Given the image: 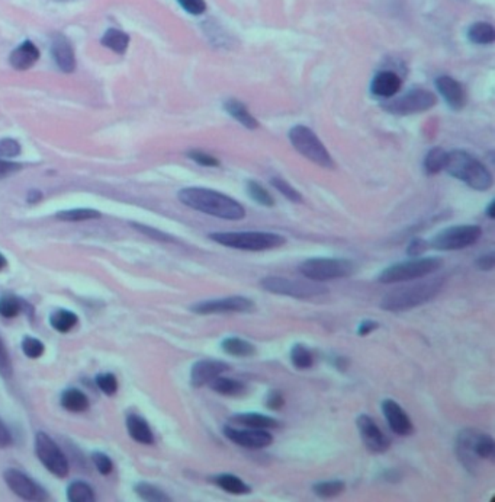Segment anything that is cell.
<instances>
[{"mask_svg": "<svg viewBox=\"0 0 495 502\" xmlns=\"http://www.w3.org/2000/svg\"><path fill=\"white\" fill-rule=\"evenodd\" d=\"M468 40L478 45H488L495 41V29L488 22H475L468 29Z\"/></svg>", "mask_w": 495, "mask_h": 502, "instance_id": "f1b7e54d", "label": "cell"}, {"mask_svg": "<svg viewBox=\"0 0 495 502\" xmlns=\"http://www.w3.org/2000/svg\"><path fill=\"white\" fill-rule=\"evenodd\" d=\"M448 162V152L443 148H433L424 157V172L427 175H437L444 171Z\"/></svg>", "mask_w": 495, "mask_h": 502, "instance_id": "f546056e", "label": "cell"}, {"mask_svg": "<svg viewBox=\"0 0 495 502\" xmlns=\"http://www.w3.org/2000/svg\"><path fill=\"white\" fill-rule=\"evenodd\" d=\"M35 453L40 462L45 466L47 471L57 478H65L69 475V462L63 455V451L54 443L51 437L40 431L35 435Z\"/></svg>", "mask_w": 495, "mask_h": 502, "instance_id": "7c38bea8", "label": "cell"}, {"mask_svg": "<svg viewBox=\"0 0 495 502\" xmlns=\"http://www.w3.org/2000/svg\"><path fill=\"white\" fill-rule=\"evenodd\" d=\"M67 498L72 502H89L95 499V494L88 483L73 482L67 489Z\"/></svg>", "mask_w": 495, "mask_h": 502, "instance_id": "74e56055", "label": "cell"}, {"mask_svg": "<svg viewBox=\"0 0 495 502\" xmlns=\"http://www.w3.org/2000/svg\"><path fill=\"white\" fill-rule=\"evenodd\" d=\"M339 370H341V371H344L346 368H348V366H349V363H348V360H346V359H343V357H337L336 360H334V363H333Z\"/></svg>", "mask_w": 495, "mask_h": 502, "instance_id": "680465c9", "label": "cell"}, {"mask_svg": "<svg viewBox=\"0 0 495 502\" xmlns=\"http://www.w3.org/2000/svg\"><path fill=\"white\" fill-rule=\"evenodd\" d=\"M229 370V366L220 360H201L193 364L190 370V383L195 387L211 384L217 377Z\"/></svg>", "mask_w": 495, "mask_h": 502, "instance_id": "e0dca14e", "label": "cell"}, {"mask_svg": "<svg viewBox=\"0 0 495 502\" xmlns=\"http://www.w3.org/2000/svg\"><path fill=\"white\" fill-rule=\"evenodd\" d=\"M441 265H443L441 258L437 256L412 258L409 261L398 262L385 268L381 274H379L378 281L382 284H393V283L420 280L439 271Z\"/></svg>", "mask_w": 495, "mask_h": 502, "instance_id": "5b68a950", "label": "cell"}, {"mask_svg": "<svg viewBox=\"0 0 495 502\" xmlns=\"http://www.w3.org/2000/svg\"><path fill=\"white\" fill-rule=\"evenodd\" d=\"M136 494L144 499V501H153V502H163V501H170V496L164 494L157 487H153L150 483H137L136 485Z\"/></svg>", "mask_w": 495, "mask_h": 502, "instance_id": "f35d334b", "label": "cell"}, {"mask_svg": "<svg viewBox=\"0 0 495 502\" xmlns=\"http://www.w3.org/2000/svg\"><path fill=\"white\" fill-rule=\"evenodd\" d=\"M77 316L69 311H57L49 317V325H51L57 332L67 334L77 325Z\"/></svg>", "mask_w": 495, "mask_h": 502, "instance_id": "d6a6232c", "label": "cell"}, {"mask_svg": "<svg viewBox=\"0 0 495 502\" xmlns=\"http://www.w3.org/2000/svg\"><path fill=\"white\" fill-rule=\"evenodd\" d=\"M428 249V242L421 239V237H416L412 239L408 246H407V255L411 258H419L421 256L425 251Z\"/></svg>", "mask_w": 495, "mask_h": 502, "instance_id": "681fc988", "label": "cell"}, {"mask_svg": "<svg viewBox=\"0 0 495 502\" xmlns=\"http://www.w3.org/2000/svg\"><path fill=\"white\" fill-rule=\"evenodd\" d=\"M270 184H272V187H273L276 191H279L280 194H282V196H284L286 200H289V201H292V203H302L301 192H300L298 189H295L288 181L282 180V178H279V176L272 178Z\"/></svg>", "mask_w": 495, "mask_h": 502, "instance_id": "ab89813d", "label": "cell"}, {"mask_svg": "<svg viewBox=\"0 0 495 502\" xmlns=\"http://www.w3.org/2000/svg\"><path fill=\"white\" fill-rule=\"evenodd\" d=\"M213 483L217 485L218 488H221L222 491L228 492V494H233V495H247L252 492V488L247 485L243 479H240L238 476L236 475H231V473H221V475H217L213 476L211 479Z\"/></svg>", "mask_w": 495, "mask_h": 502, "instance_id": "484cf974", "label": "cell"}, {"mask_svg": "<svg viewBox=\"0 0 495 502\" xmlns=\"http://www.w3.org/2000/svg\"><path fill=\"white\" fill-rule=\"evenodd\" d=\"M224 435L234 444L250 450L266 448L273 443V435L268 430H253V428L238 430L231 425H227L224 427Z\"/></svg>", "mask_w": 495, "mask_h": 502, "instance_id": "9a60e30c", "label": "cell"}, {"mask_svg": "<svg viewBox=\"0 0 495 502\" xmlns=\"http://www.w3.org/2000/svg\"><path fill=\"white\" fill-rule=\"evenodd\" d=\"M6 265H8L6 258H5L2 253H0V271L5 269V268H6Z\"/></svg>", "mask_w": 495, "mask_h": 502, "instance_id": "94428289", "label": "cell"}, {"mask_svg": "<svg viewBox=\"0 0 495 502\" xmlns=\"http://www.w3.org/2000/svg\"><path fill=\"white\" fill-rule=\"evenodd\" d=\"M179 201L204 214L237 221L245 217V208L233 197L216 189L189 187L179 191Z\"/></svg>", "mask_w": 495, "mask_h": 502, "instance_id": "6da1fadb", "label": "cell"}, {"mask_svg": "<svg viewBox=\"0 0 495 502\" xmlns=\"http://www.w3.org/2000/svg\"><path fill=\"white\" fill-rule=\"evenodd\" d=\"M188 157L192 159L193 162H196L197 165L201 166H206V168H217L220 166V162L217 157H213L202 150H189L188 152Z\"/></svg>", "mask_w": 495, "mask_h": 502, "instance_id": "ee69618b", "label": "cell"}, {"mask_svg": "<svg viewBox=\"0 0 495 502\" xmlns=\"http://www.w3.org/2000/svg\"><path fill=\"white\" fill-rule=\"evenodd\" d=\"M444 285V279H428L393 288L382 297L381 309L385 312H405L433 300Z\"/></svg>", "mask_w": 495, "mask_h": 502, "instance_id": "7a4b0ae2", "label": "cell"}, {"mask_svg": "<svg viewBox=\"0 0 495 502\" xmlns=\"http://www.w3.org/2000/svg\"><path fill=\"white\" fill-rule=\"evenodd\" d=\"M102 44L111 48L113 53L124 54L129 44V37L120 29H108L102 37Z\"/></svg>", "mask_w": 495, "mask_h": 502, "instance_id": "1f68e13d", "label": "cell"}, {"mask_svg": "<svg viewBox=\"0 0 495 502\" xmlns=\"http://www.w3.org/2000/svg\"><path fill=\"white\" fill-rule=\"evenodd\" d=\"M133 226H134V228H136L138 232L144 233L145 236L152 237V239H154V240H159V242H175V239H173L170 235L164 233V232H161V230H157V229H153V228H150V226L138 224V223H133Z\"/></svg>", "mask_w": 495, "mask_h": 502, "instance_id": "f6af8a7d", "label": "cell"}, {"mask_svg": "<svg viewBox=\"0 0 495 502\" xmlns=\"http://www.w3.org/2000/svg\"><path fill=\"white\" fill-rule=\"evenodd\" d=\"M61 407L70 412H83L89 408V400L83 392L79 389H67L61 395Z\"/></svg>", "mask_w": 495, "mask_h": 502, "instance_id": "83f0119b", "label": "cell"}, {"mask_svg": "<svg viewBox=\"0 0 495 502\" xmlns=\"http://www.w3.org/2000/svg\"><path fill=\"white\" fill-rule=\"evenodd\" d=\"M209 239L225 248L249 252L270 251L286 244L282 235L272 232H216L209 235Z\"/></svg>", "mask_w": 495, "mask_h": 502, "instance_id": "277c9868", "label": "cell"}, {"mask_svg": "<svg viewBox=\"0 0 495 502\" xmlns=\"http://www.w3.org/2000/svg\"><path fill=\"white\" fill-rule=\"evenodd\" d=\"M179 5L190 15H202L206 10L205 0H177Z\"/></svg>", "mask_w": 495, "mask_h": 502, "instance_id": "c3c4849f", "label": "cell"}, {"mask_svg": "<svg viewBox=\"0 0 495 502\" xmlns=\"http://www.w3.org/2000/svg\"><path fill=\"white\" fill-rule=\"evenodd\" d=\"M482 236V229L475 224L452 226V228L439 232L428 246L437 251H460L475 245Z\"/></svg>", "mask_w": 495, "mask_h": 502, "instance_id": "30bf717a", "label": "cell"}, {"mask_svg": "<svg viewBox=\"0 0 495 502\" xmlns=\"http://www.w3.org/2000/svg\"><path fill=\"white\" fill-rule=\"evenodd\" d=\"M51 54L60 70L72 73L76 69V57L70 41L61 34H56L51 41Z\"/></svg>", "mask_w": 495, "mask_h": 502, "instance_id": "44dd1931", "label": "cell"}, {"mask_svg": "<svg viewBox=\"0 0 495 502\" xmlns=\"http://www.w3.org/2000/svg\"><path fill=\"white\" fill-rule=\"evenodd\" d=\"M237 425H243L245 428H253V430H276L280 428V423L277 419L256 414V412H247V414H237L229 418Z\"/></svg>", "mask_w": 495, "mask_h": 502, "instance_id": "603a6c76", "label": "cell"}, {"mask_svg": "<svg viewBox=\"0 0 495 502\" xmlns=\"http://www.w3.org/2000/svg\"><path fill=\"white\" fill-rule=\"evenodd\" d=\"M0 376L5 379L12 376V361L2 339H0Z\"/></svg>", "mask_w": 495, "mask_h": 502, "instance_id": "7dc6e473", "label": "cell"}, {"mask_svg": "<svg viewBox=\"0 0 495 502\" xmlns=\"http://www.w3.org/2000/svg\"><path fill=\"white\" fill-rule=\"evenodd\" d=\"M437 104V96L428 89L414 88L405 92L400 98L391 100L382 108L393 116H412L430 111Z\"/></svg>", "mask_w": 495, "mask_h": 502, "instance_id": "8fae6325", "label": "cell"}, {"mask_svg": "<svg viewBox=\"0 0 495 502\" xmlns=\"http://www.w3.org/2000/svg\"><path fill=\"white\" fill-rule=\"evenodd\" d=\"M285 405V398L282 395V392L280 391H272L269 395H268V399H266V407L272 411H279L282 409Z\"/></svg>", "mask_w": 495, "mask_h": 502, "instance_id": "816d5d0a", "label": "cell"}, {"mask_svg": "<svg viewBox=\"0 0 495 502\" xmlns=\"http://www.w3.org/2000/svg\"><path fill=\"white\" fill-rule=\"evenodd\" d=\"M21 153V144L15 139L0 140V157H16Z\"/></svg>", "mask_w": 495, "mask_h": 502, "instance_id": "bcb514c9", "label": "cell"}, {"mask_svg": "<svg viewBox=\"0 0 495 502\" xmlns=\"http://www.w3.org/2000/svg\"><path fill=\"white\" fill-rule=\"evenodd\" d=\"M40 58V50L37 45L31 41L22 42L19 47H16L10 53L9 61L16 70H26L34 66Z\"/></svg>", "mask_w": 495, "mask_h": 502, "instance_id": "7402d4cb", "label": "cell"}, {"mask_svg": "<svg viewBox=\"0 0 495 502\" xmlns=\"http://www.w3.org/2000/svg\"><path fill=\"white\" fill-rule=\"evenodd\" d=\"M289 140L295 150L321 168H334V160L324 143L307 125H293L289 130Z\"/></svg>", "mask_w": 495, "mask_h": 502, "instance_id": "52a82bcc", "label": "cell"}, {"mask_svg": "<svg viewBox=\"0 0 495 502\" xmlns=\"http://www.w3.org/2000/svg\"><path fill=\"white\" fill-rule=\"evenodd\" d=\"M211 389L222 396H241L245 392V384L229 377H217L211 383Z\"/></svg>", "mask_w": 495, "mask_h": 502, "instance_id": "4dcf8cb0", "label": "cell"}, {"mask_svg": "<svg viewBox=\"0 0 495 502\" xmlns=\"http://www.w3.org/2000/svg\"><path fill=\"white\" fill-rule=\"evenodd\" d=\"M291 363L298 370L311 368L314 366V354H312V351L308 347L302 344H296L291 350Z\"/></svg>", "mask_w": 495, "mask_h": 502, "instance_id": "e575fe53", "label": "cell"}, {"mask_svg": "<svg viewBox=\"0 0 495 502\" xmlns=\"http://www.w3.org/2000/svg\"><path fill=\"white\" fill-rule=\"evenodd\" d=\"M22 169V165L18 164V162H9V160H2V157H0V180H3V178L18 172Z\"/></svg>", "mask_w": 495, "mask_h": 502, "instance_id": "f5cc1de1", "label": "cell"}, {"mask_svg": "<svg viewBox=\"0 0 495 502\" xmlns=\"http://www.w3.org/2000/svg\"><path fill=\"white\" fill-rule=\"evenodd\" d=\"M436 88L439 93L443 96V100L446 101V104L452 109L459 111L465 107L466 104L465 89L456 79L451 76H439L436 79Z\"/></svg>", "mask_w": 495, "mask_h": 502, "instance_id": "d6986e66", "label": "cell"}, {"mask_svg": "<svg viewBox=\"0 0 495 502\" xmlns=\"http://www.w3.org/2000/svg\"><path fill=\"white\" fill-rule=\"evenodd\" d=\"M93 463H95L97 471L101 472L102 475H109L112 472V469H113L112 460L106 455H104V453H95V455H93Z\"/></svg>", "mask_w": 495, "mask_h": 502, "instance_id": "f907efd6", "label": "cell"}, {"mask_svg": "<svg viewBox=\"0 0 495 502\" xmlns=\"http://www.w3.org/2000/svg\"><path fill=\"white\" fill-rule=\"evenodd\" d=\"M444 171L475 191H488L494 182L491 172L482 162L465 150L448 152Z\"/></svg>", "mask_w": 495, "mask_h": 502, "instance_id": "3957f363", "label": "cell"}, {"mask_svg": "<svg viewBox=\"0 0 495 502\" xmlns=\"http://www.w3.org/2000/svg\"><path fill=\"white\" fill-rule=\"evenodd\" d=\"M382 412L385 419L388 421L389 428L397 435L407 437L414 431V425H412L409 416L395 400L385 399L382 402Z\"/></svg>", "mask_w": 495, "mask_h": 502, "instance_id": "ac0fdd59", "label": "cell"}, {"mask_svg": "<svg viewBox=\"0 0 495 502\" xmlns=\"http://www.w3.org/2000/svg\"><path fill=\"white\" fill-rule=\"evenodd\" d=\"M10 444H12V435L6 428V425L2 423V419H0V448H6Z\"/></svg>", "mask_w": 495, "mask_h": 502, "instance_id": "9f6ffc18", "label": "cell"}, {"mask_svg": "<svg viewBox=\"0 0 495 502\" xmlns=\"http://www.w3.org/2000/svg\"><path fill=\"white\" fill-rule=\"evenodd\" d=\"M24 309V303L18 297L3 296L0 299V316L6 319H12L18 316Z\"/></svg>", "mask_w": 495, "mask_h": 502, "instance_id": "60d3db41", "label": "cell"}, {"mask_svg": "<svg viewBox=\"0 0 495 502\" xmlns=\"http://www.w3.org/2000/svg\"><path fill=\"white\" fill-rule=\"evenodd\" d=\"M494 210H495V203L491 201V203L488 204L487 210H485V214L488 216L489 220H494V219H495V212H494Z\"/></svg>", "mask_w": 495, "mask_h": 502, "instance_id": "91938a15", "label": "cell"}, {"mask_svg": "<svg viewBox=\"0 0 495 502\" xmlns=\"http://www.w3.org/2000/svg\"><path fill=\"white\" fill-rule=\"evenodd\" d=\"M221 348L228 355H233V357H238V359L252 357V355L256 354V347L252 343L245 341V339L238 336H228L222 339Z\"/></svg>", "mask_w": 495, "mask_h": 502, "instance_id": "4316f807", "label": "cell"}, {"mask_svg": "<svg viewBox=\"0 0 495 502\" xmlns=\"http://www.w3.org/2000/svg\"><path fill=\"white\" fill-rule=\"evenodd\" d=\"M245 189L249 197L252 200H254L257 204L263 205V207H273L275 205V198L270 196V192L260 185L257 181H249L245 184Z\"/></svg>", "mask_w": 495, "mask_h": 502, "instance_id": "8d00e7d4", "label": "cell"}, {"mask_svg": "<svg viewBox=\"0 0 495 502\" xmlns=\"http://www.w3.org/2000/svg\"><path fill=\"white\" fill-rule=\"evenodd\" d=\"M401 85L403 80L397 73L392 70H382L372 79L371 92L378 98L388 100L400 92Z\"/></svg>", "mask_w": 495, "mask_h": 502, "instance_id": "ffe728a7", "label": "cell"}, {"mask_svg": "<svg viewBox=\"0 0 495 502\" xmlns=\"http://www.w3.org/2000/svg\"><path fill=\"white\" fill-rule=\"evenodd\" d=\"M346 489V483L343 480L339 479H333V480H323V482H317L314 487H312V491L323 499H330V498H336L339 495H341Z\"/></svg>", "mask_w": 495, "mask_h": 502, "instance_id": "836d02e7", "label": "cell"}, {"mask_svg": "<svg viewBox=\"0 0 495 502\" xmlns=\"http://www.w3.org/2000/svg\"><path fill=\"white\" fill-rule=\"evenodd\" d=\"M378 328H379V323H378V322L371 320V319L363 320V322H360V325L357 327V335H360V336H368V335H371L373 331H376Z\"/></svg>", "mask_w": 495, "mask_h": 502, "instance_id": "11a10c76", "label": "cell"}, {"mask_svg": "<svg viewBox=\"0 0 495 502\" xmlns=\"http://www.w3.org/2000/svg\"><path fill=\"white\" fill-rule=\"evenodd\" d=\"M3 476L9 489L19 498L34 502H41L48 499L47 492L38 483H35L28 475L16 471V469H8Z\"/></svg>", "mask_w": 495, "mask_h": 502, "instance_id": "5bb4252c", "label": "cell"}, {"mask_svg": "<svg viewBox=\"0 0 495 502\" xmlns=\"http://www.w3.org/2000/svg\"><path fill=\"white\" fill-rule=\"evenodd\" d=\"M224 109L228 116L233 117L236 121H238L243 127L249 130L259 128V121L253 117L252 112L247 109V107L237 101V100H227L224 102Z\"/></svg>", "mask_w": 495, "mask_h": 502, "instance_id": "d4e9b609", "label": "cell"}, {"mask_svg": "<svg viewBox=\"0 0 495 502\" xmlns=\"http://www.w3.org/2000/svg\"><path fill=\"white\" fill-rule=\"evenodd\" d=\"M56 217L63 221H86V220L101 219V213H99L97 210H92V208H74V210H64V212L57 213Z\"/></svg>", "mask_w": 495, "mask_h": 502, "instance_id": "d590c367", "label": "cell"}, {"mask_svg": "<svg viewBox=\"0 0 495 502\" xmlns=\"http://www.w3.org/2000/svg\"><path fill=\"white\" fill-rule=\"evenodd\" d=\"M476 267L481 271H492L495 267V255L492 252L485 253L476 259Z\"/></svg>", "mask_w": 495, "mask_h": 502, "instance_id": "db71d44e", "label": "cell"}, {"mask_svg": "<svg viewBox=\"0 0 495 502\" xmlns=\"http://www.w3.org/2000/svg\"><path fill=\"white\" fill-rule=\"evenodd\" d=\"M41 198H42V194H41V191H38V189H31V191L28 192V196H26V201H28L29 204H35V203L41 201Z\"/></svg>", "mask_w": 495, "mask_h": 502, "instance_id": "6f0895ef", "label": "cell"}, {"mask_svg": "<svg viewBox=\"0 0 495 502\" xmlns=\"http://www.w3.org/2000/svg\"><path fill=\"white\" fill-rule=\"evenodd\" d=\"M356 425L360 432L363 444L366 446L368 450L376 453V455H381V453L388 451V448L391 447V441L382 432V430L378 427L373 418L368 415H360L356 419Z\"/></svg>", "mask_w": 495, "mask_h": 502, "instance_id": "2e32d148", "label": "cell"}, {"mask_svg": "<svg viewBox=\"0 0 495 502\" xmlns=\"http://www.w3.org/2000/svg\"><path fill=\"white\" fill-rule=\"evenodd\" d=\"M96 383H97V387L101 389V391L105 393V395H115L118 391V382L117 379H115L113 375L111 373H104L101 376L96 377Z\"/></svg>", "mask_w": 495, "mask_h": 502, "instance_id": "7bdbcfd3", "label": "cell"}, {"mask_svg": "<svg viewBox=\"0 0 495 502\" xmlns=\"http://www.w3.org/2000/svg\"><path fill=\"white\" fill-rule=\"evenodd\" d=\"M456 448L460 462L466 467H472L480 459H492L495 443L491 435L469 428L457 434Z\"/></svg>", "mask_w": 495, "mask_h": 502, "instance_id": "ba28073f", "label": "cell"}, {"mask_svg": "<svg viewBox=\"0 0 495 502\" xmlns=\"http://www.w3.org/2000/svg\"><path fill=\"white\" fill-rule=\"evenodd\" d=\"M254 301L243 296H231L195 303L190 311L197 315H221V313H250L254 311Z\"/></svg>", "mask_w": 495, "mask_h": 502, "instance_id": "4fadbf2b", "label": "cell"}, {"mask_svg": "<svg viewBox=\"0 0 495 502\" xmlns=\"http://www.w3.org/2000/svg\"><path fill=\"white\" fill-rule=\"evenodd\" d=\"M263 290L272 295L288 296L293 299L308 300L328 293V288L321 283L311 280H291L285 277H265L260 281Z\"/></svg>", "mask_w": 495, "mask_h": 502, "instance_id": "9c48e42d", "label": "cell"}, {"mask_svg": "<svg viewBox=\"0 0 495 502\" xmlns=\"http://www.w3.org/2000/svg\"><path fill=\"white\" fill-rule=\"evenodd\" d=\"M355 271L356 267L350 259L343 258H309L300 265L302 277L317 283L348 279Z\"/></svg>", "mask_w": 495, "mask_h": 502, "instance_id": "8992f818", "label": "cell"}, {"mask_svg": "<svg viewBox=\"0 0 495 502\" xmlns=\"http://www.w3.org/2000/svg\"><path fill=\"white\" fill-rule=\"evenodd\" d=\"M22 351L29 359H40L45 351L44 344L34 336H25L22 339Z\"/></svg>", "mask_w": 495, "mask_h": 502, "instance_id": "b9f144b4", "label": "cell"}, {"mask_svg": "<svg viewBox=\"0 0 495 502\" xmlns=\"http://www.w3.org/2000/svg\"><path fill=\"white\" fill-rule=\"evenodd\" d=\"M127 430L133 439L140 444H153L154 437L147 421L138 415H129L127 418Z\"/></svg>", "mask_w": 495, "mask_h": 502, "instance_id": "cb8c5ba5", "label": "cell"}]
</instances>
